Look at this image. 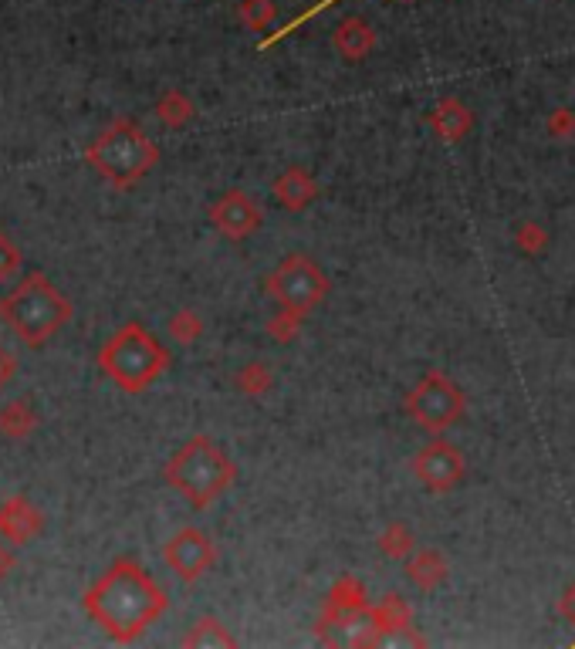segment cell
<instances>
[{"mask_svg":"<svg viewBox=\"0 0 575 649\" xmlns=\"http://www.w3.org/2000/svg\"><path fill=\"white\" fill-rule=\"evenodd\" d=\"M75 308L48 274L34 271L28 274L14 291H7L0 298V322L31 349H41L44 342H51L55 335L72 322Z\"/></svg>","mask_w":575,"mask_h":649,"instance_id":"2","label":"cell"},{"mask_svg":"<svg viewBox=\"0 0 575 649\" xmlns=\"http://www.w3.org/2000/svg\"><path fill=\"white\" fill-rule=\"evenodd\" d=\"M274 197L285 210H305L308 203L318 200V183L315 176L302 170V166H288L285 173L274 180Z\"/></svg>","mask_w":575,"mask_h":649,"instance_id":"13","label":"cell"},{"mask_svg":"<svg viewBox=\"0 0 575 649\" xmlns=\"http://www.w3.org/2000/svg\"><path fill=\"white\" fill-rule=\"evenodd\" d=\"M413 474H417V480L427 491L447 494V491H454L467 474L464 453L447 440H433L413 457Z\"/></svg>","mask_w":575,"mask_h":649,"instance_id":"9","label":"cell"},{"mask_svg":"<svg viewBox=\"0 0 575 649\" xmlns=\"http://www.w3.org/2000/svg\"><path fill=\"white\" fill-rule=\"evenodd\" d=\"M44 531V514L34 508L28 494H7L0 501V538L7 545H28Z\"/></svg>","mask_w":575,"mask_h":649,"instance_id":"11","label":"cell"},{"mask_svg":"<svg viewBox=\"0 0 575 649\" xmlns=\"http://www.w3.org/2000/svg\"><path fill=\"white\" fill-rule=\"evenodd\" d=\"M295 322H298V315H288V311H285V318L271 322V335H274V339H281V342H288L291 335H295V328H291Z\"/></svg>","mask_w":575,"mask_h":649,"instance_id":"26","label":"cell"},{"mask_svg":"<svg viewBox=\"0 0 575 649\" xmlns=\"http://www.w3.org/2000/svg\"><path fill=\"white\" fill-rule=\"evenodd\" d=\"M237 639L220 626L217 619H200L197 626L183 636V646H234Z\"/></svg>","mask_w":575,"mask_h":649,"instance_id":"18","label":"cell"},{"mask_svg":"<svg viewBox=\"0 0 575 649\" xmlns=\"http://www.w3.org/2000/svg\"><path fill=\"white\" fill-rule=\"evenodd\" d=\"M14 372H17V359L11 355V349H7V345L0 342V393H4V389L11 386Z\"/></svg>","mask_w":575,"mask_h":649,"instance_id":"24","label":"cell"},{"mask_svg":"<svg viewBox=\"0 0 575 649\" xmlns=\"http://www.w3.org/2000/svg\"><path fill=\"white\" fill-rule=\"evenodd\" d=\"M406 575H410L413 585H420L423 592H433L437 585L447 582V558L440 555L437 548H423L410 558L406 565Z\"/></svg>","mask_w":575,"mask_h":649,"instance_id":"15","label":"cell"},{"mask_svg":"<svg viewBox=\"0 0 575 649\" xmlns=\"http://www.w3.org/2000/svg\"><path fill=\"white\" fill-rule=\"evenodd\" d=\"M329 288H332L329 274H325L312 257H305V254L285 257V261L268 274V295L278 301L281 311L298 315V318L322 305L325 295H329Z\"/></svg>","mask_w":575,"mask_h":649,"instance_id":"6","label":"cell"},{"mask_svg":"<svg viewBox=\"0 0 575 649\" xmlns=\"http://www.w3.org/2000/svg\"><path fill=\"white\" fill-rule=\"evenodd\" d=\"M379 548H383L389 558H406L413 551V535L403 524H389L383 531V538H379Z\"/></svg>","mask_w":575,"mask_h":649,"instance_id":"19","label":"cell"},{"mask_svg":"<svg viewBox=\"0 0 575 649\" xmlns=\"http://www.w3.org/2000/svg\"><path fill=\"white\" fill-rule=\"evenodd\" d=\"M241 21L251 31H264L274 21V4L271 0H241Z\"/></svg>","mask_w":575,"mask_h":649,"instance_id":"20","label":"cell"},{"mask_svg":"<svg viewBox=\"0 0 575 649\" xmlns=\"http://www.w3.org/2000/svg\"><path fill=\"white\" fill-rule=\"evenodd\" d=\"M329 4H335V0H322V4H315V7H312V11H308V14H302V17H298V21H291V24H288V28H285V31H278V34H271V38H268V41H264V44H261V48H271V44H274V41H278V38H285V34H288V31H295V28H298V24H302V21H308V17H312V14H318V11H322V7H329Z\"/></svg>","mask_w":575,"mask_h":649,"instance_id":"25","label":"cell"},{"mask_svg":"<svg viewBox=\"0 0 575 649\" xmlns=\"http://www.w3.org/2000/svg\"><path fill=\"white\" fill-rule=\"evenodd\" d=\"M332 44L345 61H366L376 44V34L362 17H342L332 31Z\"/></svg>","mask_w":575,"mask_h":649,"instance_id":"12","label":"cell"},{"mask_svg":"<svg viewBox=\"0 0 575 649\" xmlns=\"http://www.w3.org/2000/svg\"><path fill=\"white\" fill-rule=\"evenodd\" d=\"M163 477L183 501L203 511L234 484L237 467H234V460L227 457L224 447H217L214 440L200 433V437H190L170 460H166Z\"/></svg>","mask_w":575,"mask_h":649,"instance_id":"3","label":"cell"},{"mask_svg":"<svg viewBox=\"0 0 575 649\" xmlns=\"http://www.w3.org/2000/svg\"><path fill=\"white\" fill-rule=\"evenodd\" d=\"M210 224L227 240H247L261 230L264 213L244 190H227L224 197L210 203Z\"/></svg>","mask_w":575,"mask_h":649,"instance_id":"10","label":"cell"},{"mask_svg":"<svg viewBox=\"0 0 575 649\" xmlns=\"http://www.w3.org/2000/svg\"><path fill=\"white\" fill-rule=\"evenodd\" d=\"M156 115H159V122H163V126L183 129V126H187V122L193 119V115H197V109H193V102L187 99V95L176 92V88H170L166 95H159Z\"/></svg>","mask_w":575,"mask_h":649,"instance_id":"17","label":"cell"},{"mask_svg":"<svg viewBox=\"0 0 575 649\" xmlns=\"http://www.w3.org/2000/svg\"><path fill=\"white\" fill-rule=\"evenodd\" d=\"M24 264V254L21 247L14 244L7 234H0V281H11Z\"/></svg>","mask_w":575,"mask_h":649,"instance_id":"21","label":"cell"},{"mask_svg":"<svg viewBox=\"0 0 575 649\" xmlns=\"http://www.w3.org/2000/svg\"><path fill=\"white\" fill-rule=\"evenodd\" d=\"M464 406H467L464 393H460L457 382L444 376V372H427L403 399L406 416L430 433H440V430H447V426H454L460 416H464Z\"/></svg>","mask_w":575,"mask_h":649,"instance_id":"7","label":"cell"},{"mask_svg":"<svg viewBox=\"0 0 575 649\" xmlns=\"http://www.w3.org/2000/svg\"><path fill=\"white\" fill-rule=\"evenodd\" d=\"M562 616L575 626V585H572L569 592H565V599H562Z\"/></svg>","mask_w":575,"mask_h":649,"instance_id":"28","label":"cell"},{"mask_svg":"<svg viewBox=\"0 0 575 649\" xmlns=\"http://www.w3.org/2000/svg\"><path fill=\"white\" fill-rule=\"evenodd\" d=\"M85 163L105 183H112L115 190H129L159 163V149L136 122L115 119L109 129H102L99 136L88 142Z\"/></svg>","mask_w":575,"mask_h":649,"instance_id":"5","label":"cell"},{"mask_svg":"<svg viewBox=\"0 0 575 649\" xmlns=\"http://www.w3.org/2000/svg\"><path fill=\"white\" fill-rule=\"evenodd\" d=\"M430 126H433V132H437L440 139L457 142V139H464L467 132H471V126H474V112L467 109L464 102H457V99H444V102L433 105V112H430Z\"/></svg>","mask_w":575,"mask_h":649,"instance_id":"14","label":"cell"},{"mask_svg":"<svg viewBox=\"0 0 575 649\" xmlns=\"http://www.w3.org/2000/svg\"><path fill=\"white\" fill-rule=\"evenodd\" d=\"M237 386H241L244 393H264V389L271 386V376H268V369H261V366H247L241 369V376H237Z\"/></svg>","mask_w":575,"mask_h":649,"instance_id":"23","label":"cell"},{"mask_svg":"<svg viewBox=\"0 0 575 649\" xmlns=\"http://www.w3.org/2000/svg\"><path fill=\"white\" fill-rule=\"evenodd\" d=\"M14 565H17V555L7 545H0V579H7L14 572Z\"/></svg>","mask_w":575,"mask_h":649,"instance_id":"27","label":"cell"},{"mask_svg":"<svg viewBox=\"0 0 575 649\" xmlns=\"http://www.w3.org/2000/svg\"><path fill=\"white\" fill-rule=\"evenodd\" d=\"M85 612L115 643H132L163 616L170 599L136 558H119L88 585Z\"/></svg>","mask_w":575,"mask_h":649,"instance_id":"1","label":"cell"},{"mask_svg":"<svg viewBox=\"0 0 575 649\" xmlns=\"http://www.w3.org/2000/svg\"><path fill=\"white\" fill-rule=\"evenodd\" d=\"M163 562L170 565V572L176 575V579L197 582L210 572V568H214L217 548L200 528H180L163 545Z\"/></svg>","mask_w":575,"mask_h":649,"instance_id":"8","label":"cell"},{"mask_svg":"<svg viewBox=\"0 0 575 649\" xmlns=\"http://www.w3.org/2000/svg\"><path fill=\"white\" fill-rule=\"evenodd\" d=\"M34 426H38V416L24 399H17V403H7L0 406V433H4L7 440H24L34 433Z\"/></svg>","mask_w":575,"mask_h":649,"instance_id":"16","label":"cell"},{"mask_svg":"<svg viewBox=\"0 0 575 649\" xmlns=\"http://www.w3.org/2000/svg\"><path fill=\"white\" fill-rule=\"evenodd\" d=\"M200 332H203V322L193 311H180V315L170 318V335L176 342H193L200 339Z\"/></svg>","mask_w":575,"mask_h":649,"instance_id":"22","label":"cell"},{"mask_svg":"<svg viewBox=\"0 0 575 649\" xmlns=\"http://www.w3.org/2000/svg\"><path fill=\"white\" fill-rule=\"evenodd\" d=\"M166 366H170V352L139 322L115 328L99 349V369L129 396L146 393L166 372Z\"/></svg>","mask_w":575,"mask_h":649,"instance_id":"4","label":"cell"}]
</instances>
